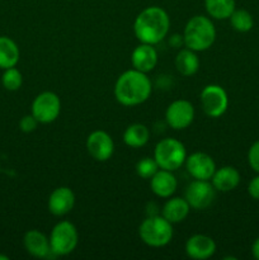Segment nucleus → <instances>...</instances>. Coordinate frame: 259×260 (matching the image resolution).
I'll return each instance as SVG.
<instances>
[{
  "mask_svg": "<svg viewBox=\"0 0 259 260\" xmlns=\"http://www.w3.org/2000/svg\"><path fill=\"white\" fill-rule=\"evenodd\" d=\"M152 85L145 73L131 69L117 79L114 84V98L124 107H136L150 98Z\"/></svg>",
  "mask_w": 259,
  "mask_h": 260,
  "instance_id": "obj_1",
  "label": "nucleus"
},
{
  "mask_svg": "<svg viewBox=\"0 0 259 260\" xmlns=\"http://www.w3.org/2000/svg\"><path fill=\"white\" fill-rule=\"evenodd\" d=\"M170 18L160 7L145 8L134 22V33L140 43L157 45L169 33Z\"/></svg>",
  "mask_w": 259,
  "mask_h": 260,
  "instance_id": "obj_2",
  "label": "nucleus"
},
{
  "mask_svg": "<svg viewBox=\"0 0 259 260\" xmlns=\"http://www.w3.org/2000/svg\"><path fill=\"white\" fill-rule=\"evenodd\" d=\"M216 41V28L205 15H195L187 22L183 32V43L187 48L203 52L212 47Z\"/></svg>",
  "mask_w": 259,
  "mask_h": 260,
  "instance_id": "obj_3",
  "label": "nucleus"
},
{
  "mask_svg": "<svg viewBox=\"0 0 259 260\" xmlns=\"http://www.w3.org/2000/svg\"><path fill=\"white\" fill-rule=\"evenodd\" d=\"M139 235L142 243L150 248H163L172 241L173 223L163 216H149L140 225Z\"/></svg>",
  "mask_w": 259,
  "mask_h": 260,
  "instance_id": "obj_4",
  "label": "nucleus"
},
{
  "mask_svg": "<svg viewBox=\"0 0 259 260\" xmlns=\"http://www.w3.org/2000/svg\"><path fill=\"white\" fill-rule=\"evenodd\" d=\"M187 156V150L183 142L172 137L160 140L154 150V159L156 160L160 169L173 173L184 165Z\"/></svg>",
  "mask_w": 259,
  "mask_h": 260,
  "instance_id": "obj_5",
  "label": "nucleus"
},
{
  "mask_svg": "<svg viewBox=\"0 0 259 260\" xmlns=\"http://www.w3.org/2000/svg\"><path fill=\"white\" fill-rule=\"evenodd\" d=\"M48 239L53 255H69L75 250L79 244L78 229L70 221H60L53 226Z\"/></svg>",
  "mask_w": 259,
  "mask_h": 260,
  "instance_id": "obj_6",
  "label": "nucleus"
},
{
  "mask_svg": "<svg viewBox=\"0 0 259 260\" xmlns=\"http://www.w3.org/2000/svg\"><path fill=\"white\" fill-rule=\"evenodd\" d=\"M201 107L206 116L218 118L228 111L229 96L225 89L217 84H210L202 89L200 95Z\"/></svg>",
  "mask_w": 259,
  "mask_h": 260,
  "instance_id": "obj_7",
  "label": "nucleus"
},
{
  "mask_svg": "<svg viewBox=\"0 0 259 260\" xmlns=\"http://www.w3.org/2000/svg\"><path fill=\"white\" fill-rule=\"evenodd\" d=\"M30 113L37 119L38 123H52L61 113L60 98L53 91H43L38 94L32 102Z\"/></svg>",
  "mask_w": 259,
  "mask_h": 260,
  "instance_id": "obj_8",
  "label": "nucleus"
},
{
  "mask_svg": "<svg viewBox=\"0 0 259 260\" xmlns=\"http://www.w3.org/2000/svg\"><path fill=\"white\" fill-rule=\"evenodd\" d=\"M216 192L217 190L210 180L195 179L185 188L184 198L189 203L190 208L202 211L212 205L216 198Z\"/></svg>",
  "mask_w": 259,
  "mask_h": 260,
  "instance_id": "obj_9",
  "label": "nucleus"
},
{
  "mask_svg": "<svg viewBox=\"0 0 259 260\" xmlns=\"http://www.w3.org/2000/svg\"><path fill=\"white\" fill-rule=\"evenodd\" d=\"M195 107L187 99L172 102L165 111V121L175 131L188 128L195 121Z\"/></svg>",
  "mask_w": 259,
  "mask_h": 260,
  "instance_id": "obj_10",
  "label": "nucleus"
},
{
  "mask_svg": "<svg viewBox=\"0 0 259 260\" xmlns=\"http://www.w3.org/2000/svg\"><path fill=\"white\" fill-rule=\"evenodd\" d=\"M86 150L94 160L108 161L114 152V142L111 135L103 129H95L86 139Z\"/></svg>",
  "mask_w": 259,
  "mask_h": 260,
  "instance_id": "obj_11",
  "label": "nucleus"
},
{
  "mask_svg": "<svg viewBox=\"0 0 259 260\" xmlns=\"http://www.w3.org/2000/svg\"><path fill=\"white\" fill-rule=\"evenodd\" d=\"M185 168L193 179L211 180L216 172V162L211 155L206 152H193L185 159Z\"/></svg>",
  "mask_w": 259,
  "mask_h": 260,
  "instance_id": "obj_12",
  "label": "nucleus"
},
{
  "mask_svg": "<svg viewBox=\"0 0 259 260\" xmlns=\"http://www.w3.org/2000/svg\"><path fill=\"white\" fill-rule=\"evenodd\" d=\"M75 206V194L69 187H58L52 190L48 197L47 207L51 215L56 217H62L73 211Z\"/></svg>",
  "mask_w": 259,
  "mask_h": 260,
  "instance_id": "obj_13",
  "label": "nucleus"
},
{
  "mask_svg": "<svg viewBox=\"0 0 259 260\" xmlns=\"http://www.w3.org/2000/svg\"><path fill=\"white\" fill-rule=\"evenodd\" d=\"M185 254L193 260H207L216 253V243L212 238L203 234L190 236L185 243Z\"/></svg>",
  "mask_w": 259,
  "mask_h": 260,
  "instance_id": "obj_14",
  "label": "nucleus"
},
{
  "mask_svg": "<svg viewBox=\"0 0 259 260\" xmlns=\"http://www.w3.org/2000/svg\"><path fill=\"white\" fill-rule=\"evenodd\" d=\"M23 245H24L27 253L33 258L47 259L53 255L50 246V239L40 230L27 231L23 238Z\"/></svg>",
  "mask_w": 259,
  "mask_h": 260,
  "instance_id": "obj_15",
  "label": "nucleus"
},
{
  "mask_svg": "<svg viewBox=\"0 0 259 260\" xmlns=\"http://www.w3.org/2000/svg\"><path fill=\"white\" fill-rule=\"evenodd\" d=\"M157 51L154 45L149 43H140L131 53L132 68L141 73L147 74L149 71L154 70L157 63Z\"/></svg>",
  "mask_w": 259,
  "mask_h": 260,
  "instance_id": "obj_16",
  "label": "nucleus"
},
{
  "mask_svg": "<svg viewBox=\"0 0 259 260\" xmlns=\"http://www.w3.org/2000/svg\"><path fill=\"white\" fill-rule=\"evenodd\" d=\"M151 192L159 198H169L175 193L178 188V180L173 172L159 169L156 174L150 179Z\"/></svg>",
  "mask_w": 259,
  "mask_h": 260,
  "instance_id": "obj_17",
  "label": "nucleus"
},
{
  "mask_svg": "<svg viewBox=\"0 0 259 260\" xmlns=\"http://www.w3.org/2000/svg\"><path fill=\"white\" fill-rule=\"evenodd\" d=\"M240 173L236 168L226 165V167L216 169L215 174L211 178V183L217 192L228 193L235 189L240 184Z\"/></svg>",
  "mask_w": 259,
  "mask_h": 260,
  "instance_id": "obj_18",
  "label": "nucleus"
},
{
  "mask_svg": "<svg viewBox=\"0 0 259 260\" xmlns=\"http://www.w3.org/2000/svg\"><path fill=\"white\" fill-rule=\"evenodd\" d=\"M190 206L185 198L169 197V200L163 206L161 216L167 218L170 223H179L189 215Z\"/></svg>",
  "mask_w": 259,
  "mask_h": 260,
  "instance_id": "obj_19",
  "label": "nucleus"
},
{
  "mask_svg": "<svg viewBox=\"0 0 259 260\" xmlns=\"http://www.w3.org/2000/svg\"><path fill=\"white\" fill-rule=\"evenodd\" d=\"M200 57L197 52L190 48H183L175 56V68L180 75L189 78L200 70Z\"/></svg>",
  "mask_w": 259,
  "mask_h": 260,
  "instance_id": "obj_20",
  "label": "nucleus"
},
{
  "mask_svg": "<svg viewBox=\"0 0 259 260\" xmlns=\"http://www.w3.org/2000/svg\"><path fill=\"white\" fill-rule=\"evenodd\" d=\"M20 57V51L17 43L7 36H0V69L14 68Z\"/></svg>",
  "mask_w": 259,
  "mask_h": 260,
  "instance_id": "obj_21",
  "label": "nucleus"
},
{
  "mask_svg": "<svg viewBox=\"0 0 259 260\" xmlns=\"http://www.w3.org/2000/svg\"><path fill=\"white\" fill-rule=\"evenodd\" d=\"M150 140V131L145 124L132 123L124 129L123 142L132 149H140L145 146Z\"/></svg>",
  "mask_w": 259,
  "mask_h": 260,
  "instance_id": "obj_22",
  "label": "nucleus"
},
{
  "mask_svg": "<svg viewBox=\"0 0 259 260\" xmlns=\"http://www.w3.org/2000/svg\"><path fill=\"white\" fill-rule=\"evenodd\" d=\"M205 8L211 18L225 20L230 18L236 9L235 0H205Z\"/></svg>",
  "mask_w": 259,
  "mask_h": 260,
  "instance_id": "obj_23",
  "label": "nucleus"
},
{
  "mask_svg": "<svg viewBox=\"0 0 259 260\" xmlns=\"http://www.w3.org/2000/svg\"><path fill=\"white\" fill-rule=\"evenodd\" d=\"M229 19H230L233 29L239 33H246L253 29L254 27L253 15L245 9H235Z\"/></svg>",
  "mask_w": 259,
  "mask_h": 260,
  "instance_id": "obj_24",
  "label": "nucleus"
},
{
  "mask_svg": "<svg viewBox=\"0 0 259 260\" xmlns=\"http://www.w3.org/2000/svg\"><path fill=\"white\" fill-rule=\"evenodd\" d=\"M2 84L7 90L15 91L22 86L23 84V75L18 69L9 68L5 69L2 76Z\"/></svg>",
  "mask_w": 259,
  "mask_h": 260,
  "instance_id": "obj_25",
  "label": "nucleus"
},
{
  "mask_svg": "<svg viewBox=\"0 0 259 260\" xmlns=\"http://www.w3.org/2000/svg\"><path fill=\"white\" fill-rule=\"evenodd\" d=\"M135 169H136V174L139 175L140 178H142V179H151V178L156 174V172L160 168L154 157L145 156L137 161Z\"/></svg>",
  "mask_w": 259,
  "mask_h": 260,
  "instance_id": "obj_26",
  "label": "nucleus"
},
{
  "mask_svg": "<svg viewBox=\"0 0 259 260\" xmlns=\"http://www.w3.org/2000/svg\"><path fill=\"white\" fill-rule=\"evenodd\" d=\"M248 162L249 167L259 174V140L254 142L248 151Z\"/></svg>",
  "mask_w": 259,
  "mask_h": 260,
  "instance_id": "obj_27",
  "label": "nucleus"
},
{
  "mask_svg": "<svg viewBox=\"0 0 259 260\" xmlns=\"http://www.w3.org/2000/svg\"><path fill=\"white\" fill-rule=\"evenodd\" d=\"M38 127V121L33 117V114H27V116H23L19 121V128L20 131L24 132V134H30V132L36 131Z\"/></svg>",
  "mask_w": 259,
  "mask_h": 260,
  "instance_id": "obj_28",
  "label": "nucleus"
},
{
  "mask_svg": "<svg viewBox=\"0 0 259 260\" xmlns=\"http://www.w3.org/2000/svg\"><path fill=\"white\" fill-rule=\"evenodd\" d=\"M248 193L253 200L259 201V174L255 175L248 184Z\"/></svg>",
  "mask_w": 259,
  "mask_h": 260,
  "instance_id": "obj_29",
  "label": "nucleus"
},
{
  "mask_svg": "<svg viewBox=\"0 0 259 260\" xmlns=\"http://www.w3.org/2000/svg\"><path fill=\"white\" fill-rule=\"evenodd\" d=\"M251 255L254 259L259 260V238L255 239L253 245H251Z\"/></svg>",
  "mask_w": 259,
  "mask_h": 260,
  "instance_id": "obj_30",
  "label": "nucleus"
},
{
  "mask_svg": "<svg viewBox=\"0 0 259 260\" xmlns=\"http://www.w3.org/2000/svg\"><path fill=\"white\" fill-rule=\"evenodd\" d=\"M0 260H9V256L2 255V254H0Z\"/></svg>",
  "mask_w": 259,
  "mask_h": 260,
  "instance_id": "obj_31",
  "label": "nucleus"
}]
</instances>
